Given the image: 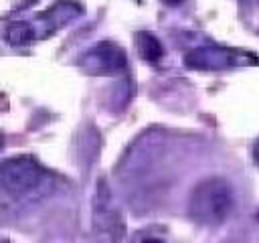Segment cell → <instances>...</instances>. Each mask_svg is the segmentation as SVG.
Instances as JSON below:
<instances>
[{
  "label": "cell",
  "instance_id": "obj_1",
  "mask_svg": "<svg viewBox=\"0 0 259 243\" xmlns=\"http://www.w3.org/2000/svg\"><path fill=\"white\" fill-rule=\"evenodd\" d=\"M190 217L202 225H219L233 211V188L223 178L200 180L188 198Z\"/></svg>",
  "mask_w": 259,
  "mask_h": 243
},
{
  "label": "cell",
  "instance_id": "obj_2",
  "mask_svg": "<svg viewBox=\"0 0 259 243\" xmlns=\"http://www.w3.org/2000/svg\"><path fill=\"white\" fill-rule=\"evenodd\" d=\"M0 178H2V186L6 192L14 196L28 194L42 182L45 170L32 156H14L2 164Z\"/></svg>",
  "mask_w": 259,
  "mask_h": 243
},
{
  "label": "cell",
  "instance_id": "obj_3",
  "mask_svg": "<svg viewBox=\"0 0 259 243\" xmlns=\"http://www.w3.org/2000/svg\"><path fill=\"white\" fill-rule=\"evenodd\" d=\"M83 63L87 67L89 65H95L93 71H97V73H115V71L123 69L125 57H123V53H121L119 47H115L111 43H101V45L93 47L83 57Z\"/></svg>",
  "mask_w": 259,
  "mask_h": 243
},
{
  "label": "cell",
  "instance_id": "obj_4",
  "mask_svg": "<svg viewBox=\"0 0 259 243\" xmlns=\"http://www.w3.org/2000/svg\"><path fill=\"white\" fill-rule=\"evenodd\" d=\"M237 55L239 53L227 49H198L186 57V65L196 69H221L227 65H235Z\"/></svg>",
  "mask_w": 259,
  "mask_h": 243
},
{
  "label": "cell",
  "instance_id": "obj_5",
  "mask_svg": "<svg viewBox=\"0 0 259 243\" xmlns=\"http://www.w3.org/2000/svg\"><path fill=\"white\" fill-rule=\"evenodd\" d=\"M136 49H138V55L148 63H156L164 53L160 40L150 32H138L136 34Z\"/></svg>",
  "mask_w": 259,
  "mask_h": 243
},
{
  "label": "cell",
  "instance_id": "obj_6",
  "mask_svg": "<svg viewBox=\"0 0 259 243\" xmlns=\"http://www.w3.org/2000/svg\"><path fill=\"white\" fill-rule=\"evenodd\" d=\"M6 38L12 43V45H24L32 38V28L30 24L26 22H12L6 30Z\"/></svg>",
  "mask_w": 259,
  "mask_h": 243
},
{
  "label": "cell",
  "instance_id": "obj_7",
  "mask_svg": "<svg viewBox=\"0 0 259 243\" xmlns=\"http://www.w3.org/2000/svg\"><path fill=\"white\" fill-rule=\"evenodd\" d=\"M253 160L259 164V140L255 142V146H253Z\"/></svg>",
  "mask_w": 259,
  "mask_h": 243
},
{
  "label": "cell",
  "instance_id": "obj_8",
  "mask_svg": "<svg viewBox=\"0 0 259 243\" xmlns=\"http://www.w3.org/2000/svg\"><path fill=\"white\" fill-rule=\"evenodd\" d=\"M162 2H166V4H172V6H174V4H180L182 0H162Z\"/></svg>",
  "mask_w": 259,
  "mask_h": 243
},
{
  "label": "cell",
  "instance_id": "obj_9",
  "mask_svg": "<svg viewBox=\"0 0 259 243\" xmlns=\"http://www.w3.org/2000/svg\"><path fill=\"white\" fill-rule=\"evenodd\" d=\"M245 4H259V0H243Z\"/></svg>",
  "mask_w": 259,
  "mask_h": 243
}]
</instances>
